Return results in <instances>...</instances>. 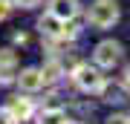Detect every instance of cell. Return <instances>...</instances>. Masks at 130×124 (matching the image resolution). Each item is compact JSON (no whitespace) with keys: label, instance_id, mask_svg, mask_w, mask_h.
Segmentation results:
<instances>
[{"label":"cell","instance_id":"1","mask_svg":"<svg viewBox=\"0 0 130 124\" xmlns=\"http://www.w3.org/2000/svg\"><path fill=\"white\" fill-rule=\"evenodd\" d=\"M87 20L93 23L95 29H110L113 23L119 20V6L113 3V0H98V3H93V6H90Z\"/></svg>","mask_w":130,"mask_h":124},{"label":"cell","instance_id":"2","mask_svg":"<svg viewBox=\"0 0 130 124\" xmlns=\"http://www.w3.org/2000/svg\"><path fill=\"white\" fill-rule=\"evenodd\" d=\"M72 78H75V84H78V90H84V92H98L104 87V75L98 72V66H90V64L75 66Z\"/></svg>","mask_w":130,"mask_h":124},{"label":"cell","instance_id":"3","mask_svg":"<svg viewBox=\"0 0 130 124\" xmlns=\"http://www.w3.org/2000/svg\"><path fill=\"white\" fill-rule=\"evenodd\" d=\"M121 61V43L116 41H101L95 46V64L101 66V69H113Z\"/></svg>","mask_w":130,"mask_h":124},{"label":"cell","instance_id":"4","mask_svg":"<svg viewBox=\"0 0 130 124\" xmlns=\"http://www.w3.org/2000/svg\"><path fill=\"white\" fill-rule=\"evenodd\" d=\"M43 84H46V81H43V72H41V69H35V66H29V69H23V72L18 75V87L26 90V92L41 90Z\"/></svg>","mask_w":130,"mask_h":124},{"label":"cell","instance_id":"5","mask_svg":"<svg viewBox=\"0 0 130 124\" xmlns=\"http://www.w3.org/2000/svg\"><path fill=\"white\" fill-rule=\"evenodd\" d=\"M49 12L61 20H70L78 14V0H49Z\"/></svg>","mask_w":130,"mask_h":124},{"label":"cell","instance_id":"6","mask_svg":"<svg viewBox=\"0 0 130 124\" xmlns=\"http://www.w3.org/2000/svg\"><path fill=\"white\" fill-rule=\"evenodd\" d=\"M9 110L14 113V118H18V121H26L29 115H32V110H35V107H32V98H23V95H14L12 101H9Z\"/></svg>","mask_w":130,"mask_h":124},{"label":"cell","instance_id":"7","mask_svg":"<svg viewBox=\"0 0 130 124\" xmlns=\"http://www.w3.org/2000/svg\"><path fill=\"white\" fill-rule=\"evenodd\" d=\"M38 26H41V32L46 35V38H61V26H64V20L55 17V14H43L41 20H38Z\"/></svg>","mask_w":130,"mask_h":124},{"label":"cell","instance_id":"8","mask_svg":"<svg viewBox=\"0 0 130 124\" xmlns=\"http://www.w3.org/2000/svg\"><path fill=\"white\" fill-rule=\"evenodd\" d=\"M14 64H18V55L12 49H0V81H12Z\"/></svg>","mask_w":130,"mask_h":124},{"label":"cell","instance_id":"9","mask_svg":"<svg viewBox=\"0 0 130 124\" xmlns=\"http://www.w3.org/2000/svg\"><path fill=\"white\" fill-rule=\"evenodd\" d=\"M98 92L104 95L107 104H121V101H124V90H121L119 84H107V81H104V87L98 90Z\"/></svg>","mask_w":130,"mask_h":124},{"label":"cell","instance_id":"10","mask_svg":"<svg viewBox=\"0 0 130 124\" xmlns=\"http://www.w3.org/2000/svg\"><path fill=\"white\" fill-rule=\"evenodd\" d=\"M38 124H67V115L58 107H46V110L38 115Z\"/></svg>","mask_w":130,"mask_h":124},{"label":"cell","instance_id":"11","mask_svg":"<svg viewBox=\"0 0 130 124\" xmlns=\"http://www.w3.org/2000/svg\"><path fill=\"white\" fill-rule=\"evenodd\" d=\"M41 72H43V81H58L61 75H64V66H61L58 61H49V64L41 69Z\"/></svg>","mask_w":130,"mask_h":124},{"label":"cell","instance_id":"12","mask_svg":"<svg viewBox=\"0 0 130 124\" xmlns=\"http://www.w3.org/2000/svg\"><path fill=\"white\" fill-rule=\"evenodd\" d=\"M0 124H18V118L9 107H0Z\"/></svg>","mask_w":130,"mask_h":124},{"label":"cell","instance_id":"13","mask_svg":"<svg viewBox=\"0 0 130 124\" xmlns=\"http://www.w3.org/2000/svg\"><path fill=\"white\" fill-rule=\"evenodd\" d=\"M38 3L41 0H14V6H20V9H35Z\"/></svg>","mask_w":130,"mask_h":124},{"label":"cell","instance_id":"14","mask_svg":"<svg viewBox=\"0 0 130 124\" xmlns=\"http://www.w3.org/2000/svg\"><path fill=\"white\" fill-rule=\"evenodd\" d=\"M9 12H12L9 0H0V20H3V17H9Z\"/></svg>","mask_w":130,"mask_h":124},{"label":"cell","instance_id":"15","mask_svg":"<svg viewBox=\"0 0 130 124\" xmlns=\"http://www.w3.org/2000/svg\"><path fill=\"white\" fill-rule=\"evenodd\" d=\"M107 124H130L127 115H113V118H107Z\"/></svg>","mask_w":130,"mask_h":124},{"label":"cell","instance_id":"16","mask_svg":"<svg viewBox=\"0 0 130 124\" xmlns=\"http://www.w3.org/2000/svg\"><path fill=\"white\" fill-rule=\"evenodd\" d=\"M124 87L130 90V64H127V69H124Z\"/></svg>","mask_w":130,"mask_h":124},{"label":"cell","instance_id":"17","mask_svg":"<svg viewBox=\"0 0 130 124\" xmlns=\"http://www.w3.org/2000/svg\"><path fill=\"white\" fill-rule=\"evenodd\" d=\"M67 124H78V121H67Z\"/></svg>","mask_w":130,"mask_h":124}]
</instances>
